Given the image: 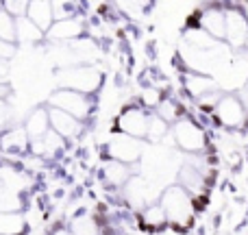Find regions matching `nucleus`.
Returning a JSON list of instances; mask_svg holds the SVG:
<instances>
[{
    "mask_svg": "<svg viewBox=\"0 0 248 235\" xmlns=\"http://www.w3.org/2000/svg\"><path fill=\"white\" fill-rule=\"evenodd\" d=\"M44 39V33L26 17H17L16 20V42L17 44H37Z\"/></svg>",
    "mask_w": 248,
    "mask_h": 235,
    "instance_id": "18",
    "label": "nucleus"
},
{
    "mask_svg": "<svg viewBox=\"0 0 248 235\" xmlns=\"http://www.w3.org/2000/svg\"><path fill=\"white\" fill-rule=\"evenodd\" d=\"M183 85H185V92H187L192 98H201V96L207 94V92L218 90V81H214L211 77H205V74H198V72L185 74Z\"/></svg>",
    "mask_w": 248,
    "mask_h": 235,
    "instance_id": "15",
    "label": "nucleus"
},
{
    "mask_svg": "<svg viewBox=\"0 0 248 235\" xmlns=\"http://www.w3.org/2000/svg\"><path fill=\"white\" fill-rule=\"evenodd\" d=\"M26 218L20 211H0V235H24Z\"/></svg>",
    "mask_w": 248,
    "mask_h": 235,
    "instance_id": "17",
    "label": "nucleus"
},
{
    "mask_svg": "<svg viewBox=\"0 0 248 235\" xmlns=\"http://www.w3.org/2000/svg\"><path fill=\"white\" fill-rule=\"evenodd\" d=\"M172 135V144L179 146L185 153H202L207 148V133L201 124H196L192 118H181L174 122L170 131Z\"/></svg>",
    "mask_w": 248,
    "mask_h": 235,
    "instance_id": "3",
    "label": "nucleus"
},
{
    "mask_svg": "<svg viewBox=\"0 0 248 235\" xmlns=\"http://www.w3.org/2000/svg\"><path fill=\"white\" fill-rule=\"evenodd\" d=\"M24 133L29 137V144L31 141H37L50 131V122H48V107H37L29 113L24 122Z\"/></svg>",
    "mask_w": 248,
    "mask_h": 235,
    "instance_id": "12",
    "label": "nucleus"
},
{
    "mask_svg": "<svg viewBox=\"0 0 248 235\" xmlns=\"http://www.w3.org/2000/svg\"><path fill=\"white\" fill-rule=\"evenodd\" d=\"M48 122H50V131H55L61 140H72L83 131V122L52 107H48Z\"/></svg>",
    "mask_w": 248,
    "mask_h": 235,
    "instance_id": "9",
    "label": "nucleus"
},
{
    "mask_svg": "<svg viewBox=\"0 0 248 235\" xmlns=\"http://www.w3.org/2000/svg\"><path fill=\"white\" fill-rule=\"evenodd\" d=\"M222 96H224V94L220 92V87H218V90L207 92V94H202L201 98H196V103H198V107L205 109V111H214L216 105L220 103V98H222Z\"/></svg>",
    "mask_w": 248,
    "mask_h": 235,
    "instance_id": "28",
    "label": "nucleus"
},
{
    "mask_svg": "<svg viewBox=\"0 0 248 235\" xmlns=\"http://www.w3.org/2000/svg\"><path fill=\"white\" fill-rule=\"evenodd\" d=\"M185 44H187L185 48H192V50H198V52H207V50L218 48V42H216L214 37H209V35L202 29H198V26H189V29L185 31Z\"/></svg>",
    "mask_w": 248,
    "mask_h": 235,
    "instance_id": "16",
    "label": "nucleus"
},
{
    "mask_svg": "<svg viewBox=\"0 0 248 235\" xmlns=\"http://www.w3.org/2000/svg\"><path fill=\"white\" fill-rule=\"evenodd\" d=\"M0 150L7 155H22L29 150V137H26L24 128H7L0 133Z\"/></svg>",
    "mask_w": 248,
    "mask_h": 235,
    "instance_id": "13",
    "label": "nucleus"
},
{
    "mask_svg": "<svg viewBox=\"0 0 248 235\" xmlns=\"http://www.w3.org/2000/svg\"><path fill=\"white\" fill-rule=\"evenodd\" d=\"M48 107L52 109H59V111L68 113V116L77 118L78 122H83V120L90 118L92 109H94V105H92V98L85 94H78V92H72V90H55L50 94V98H48Z\"/></svg>",
    "mask_w": 248,
    "mask_h": 235,
    "instance_id": "4",
    "label": "nucleus"
},
{
    "mask_svg": "<svg viewBox=\"0 0 248 235\" xmlns=\"http://www.w3.org/2000/svg\"><path fill=\"white\" fill-rule=\"evenodd\" d=\"M168 133H170L168 131V124L163 122L161 118H157L155 113L148 116V131H146V137H148L150 141H161Z\"/></svg>",
    "mask_w": 248,
    "mask_h": 235,
    "instance_id": "25",
    "label": "nucleus"
},
{
    "mask_svg": "<svg viewBox=\"0 0 248 235\" xmlns=\"http://www.w3.org/2000/svg\"><path fill=\"white\" fill-rule=\"evenodd\" d=\"M7 72H9V65H7V61H4V59H0V78H4V77H7Z\"/></svg>",
    "mask_w": 248,
    "mask_h": 235,
    "instance_id": "34",
    "label": "nucleus"
},
{
    "mask_svg": "<svg viewBox=\"0 0 248 235\" xmlns=\"http://www.w3.org/2000/svg\"><path fill=\"white\" fill-rule=\"evenodd\" d=\"M13 52H16V46H13V44H7V42H2V39H0V59L7 61L9 57H13Z\"/></svg>",
    "mask_w": 248,
    "mask_h": 235,
    "instance_id": "32",
    "label": "nucleus"
},
{
    "mask_svg": "<svg viewBox=\"0 0 248 235\" xmlns=\"http://www.w3.org/2000/svg\"><path fill=\"white\" fill-rule=\"evenodd\" d=\"M198 29H202L209 37H214L216 42L224 39V11L220 9H205L198 11Z\"/></svg>",
    "mask_w": 248,
    "mask_h": 235,
    "instance_id": "11",
    "label": "nucleus"
},
{
    "mask_svg": "<svg viewBox=\"0 0 248 235\" xmlns=\"http://www.w3.org/2000/svg\"><path fill=\"white\" fill-rule=\"evenodd\" d=\"M83 22L77 16L70 17V20H61V22H52V26L46 31L44 37L52 39V42H74V39L83 37Z\"/></svg>",
    "mask_w": 248,
    "mask_h": 235,
    "instance_id": "10",
    "label": "nucleus"
},
{
    "mask_svg": "<svg viewBox=\"0 0 248 235\" xmlns=\"http://www.w3.org/2000/svg\"><path fill=\"white\" fill-rule=\"evenodd\" d=\"M68 233L70 235H100V227H98V222H96L94 216L78 214L70 220Z\"/></svg>",
    "mask_w": 248,
    "mask_h": 235,
    "instance_id": "19",
    "label": "nucleus"
},
{
    "mask_svg": "<svg viewBox=\"0 0 248 235\" xmlns=\"http://www.w3.org/2000/svg\"><path fill=\"white\" fill-rule=\"evenodd\" d=\"M141 220H144L146 227L155 229V231H159V229H163L168 224L166 214H163V209H161V205H159V203H153V205L146 207L144 214H141Z\"/></svg>",
    "mask_w": 248,
    "mask_h": 235,
    "instance_id": "23",
    "label": "nucleus"
},
{
    "mask_svg": "<svg viewBox=\"0 0 248 235\" xmlns=\"http://www.w3.org/2000/svg\"><path fill=\"white\" fill-rule=\"evenodd\" d=\"M26 20H31L44 35L52 26V9L48 0H33L26 7Z\"/></svg>",
    "mask_w": 248,
    "mask_h": 235,
    "instance_id": "14",
    "label": "nucleus"
},
{
    "mask_svg": "<svg viewBox=\"0 0 248 235\" xmlns=\"http://www.w3.org/2000/svg\"><path fill=\"white\" fill-rule=\"evenodd\" d=\"M244 46L248 48V31H246V39H244Z\"/></svg>",
    "mask_w": 248,
    "mask_h": 235,
    "instance_id": "37",
    "label": "nucleus"
},
{
    "mask_svg": "<svg viewBox=\"0 0 248 235\" xmlns=\"http://www.w3.org/2000/svg\"><path fill=\"white\" fill-rule=\"evenodd\" d=\"M52 235H70V233H68V229H57Z\"/></svg>",
    "mask_w": 248,
    "mask_h": 235,
    "instance_id": "36",
    "label": "nucleus"
},
{
    "mask_svg": "<svg viewBox=\"0 0 248 235\" xmlns=\"http://www.w3.org/2000/svg\"><path fill=\"white\" fill-rule=\"evenodd\" d=\"M214 113H216V120L227 128H240L244 126L248 120L246 109L242 107V103L237 100L235 94H224L220 98V103L216 105Z\"/></svg>",
    "mask_w": 248,
    "mask_h": 235,
    "instance_id": "5",
    "label": "nucleus"
},
{
    "mask_svg": "<svg viewBox=\"0 0 248 235\" xmlns=\"http://www.w3.org/2000/svg\"><path fill=\"white\" fill-rule=\"evenodd\" d=\"M107 150L113 161H120L124 166H128V163H135L137 159L141 157V153H144V141L126 137V135H122V133H116V135L111 137V141H109Z\"/></svg>",
    "mask_w": 248,
    "mask_h": 235,
    "instance_id": "7",
    "label": "nucleus"
},
{
    "mask_svg": "<svg viewBox=\"0 0 248 235\" xmlns=\"http://www.w3.org/2000/svg\"><path fill=\"white\" fill-rule=\"evenodd\" d=\"M159 205H161L170 227L185 229L192 224L194 203H192V196H189L181 185H170V188L161 194V203H159Z\"/></svg>",
    "mask_w": 248,
    "mask_h": 235,
    "instance_id": "1",
    "label": "nucleus"
},
{
    "mask_svg": "<svg viewBox=\"0 0 248 235\" xmlns=\"http://www.w3.org/2000/svg\"><path fill=\"white\" fill-rule=\"evenodd\" d=\"M103 174H105V179H107L109 185H124L128 179H131V166H124L120 161L109 159V161H105V166H103Z\"/></svg>",
    "mask_w": 248,
    "mask_h": 235,
    "instance_id": "20",
    "label": "nucleus"
},
{
    "mask_svg": "<svg viewBox=\"0 0 248 235\" xmlns=\"http://www.w3.org/2000/svg\"><path fill=\"white\" fill-rule=\"evenodd\" d=\"M118 7H122V9H128V16L131 17H141L144 16V11H140V9H144L146 4H141V2H120Z\"/></svg>",
    "mask_w": 248,
    "mask_h": 235,
    "instance_id": "31",
    "label": "nucleus"
},
{
    "mask_svg": "<svg viewBox=\"0 0 248 235\" xmlns=\"http://www.w3.org/2000/svg\"><path fill=\"white\" fill-rule=\"evenodd\" d=\"M161 90H157V87H144V92H141V105L144 107H157L159 103H161Z\"/></svg>",
    "mask_w": 248,
    "mask_h": 235,
    "instance_id": "29",
    "label": "nucleus"
},
{
    "mask_svg": "<svg viewBox=\"0 0 248 235\" xmlns=\"http://www.w3.org/2000/svg\"><path fill=\"white\" fill-rule=\"evenodd\" d=\"M9 122H11V109H9V105L4 100H0V133L7 131Z\"/></svg>",
    "mask_w": 248,
    "mask_h": 235,
    "instance_id": "30",
    "label": "nucleus"
},
{
    "mask_svg": "<svg viewBox=\"0 0 248 235\" xmlns=\"http://www.w3.org/2000/svg\"><path fill=\"white\" fill-rule=\"evenodd\" d=\"M148 116L146 109L141 107H126L118 116V131L133 140H146V131H148Z\"/></svg>",
    "mask_w": 248,
    "mask_h": 235,
    "instance_id": "6",
    "label": "nucleus"
},
{
    "mask_svg": "<svg viewBox=\"0 0 248 235\" xmlns=\"http://www.w3.org/2000/svg\"><path fill=\"white\" fill-rule=\"evenodd\" d=\"M248 31V17L240 9H229L224 11V39L231 44L233 48H242L246 39Z\"/></svg>",
    "mask_w": 248,
    "mask_h": 235,
    "instance_id": "8",
    "label": "nucleus"
},
{
    "mask_svg": "<svg viewBox=\"0 0 248 235\" xmlns=\"http://www.w3.org/2000/svg\"><path fill=\"white\" fill-rule=\"evenodd\" d=\"M126 198L135 205H146V201L150 198V192H148V183L140 176H131L126 181Z\"/></svg>",
    "mask_w": 248,
    "mask_h": 235,
    "instance_id": "21",
    "label": "nucleus"
},
{
    "mask_svg": "<svg viewBox=\"0 0 248 235\" xmlns=\"http://www.w3.org/2000/svg\"><path fill=\"white\" fill-rule=\"evenodd\" d=\"M0 39L7 44H16V20L2 9V2H0Z\"/></svg>",
    "mask_w": 248,
    "mask_h": 235,
    "instance_id": "24",
    "label": "nucleus"
},
{
    "mask_svg": "<svg viewBox=\"0 0 248 235\" xmlns=\"http://www.w3.org/2000/svg\"><path fill=\"white\" fill-rule=\"evenodd\" d=\"M9 94V85L4 81H0V100H4V96Z\"/></svg>",
    "mask_w": 248,
    "mask_h": 235,
    "instance_id": "35",
    "label": "nucleus"
},
{
    "mask_svg": "<svg viewBox=\"0 0 248 235\" xmlns=\"http://www.w3.org/2000/svg\"><path fill=\"white\" fill-rule=\"evenodd\" d=\"M57 83L61 85V90H72L78 92V94L90 96L92 92H96L100 87L103 74L94 65H68V68H61L57 72Z\"/></svg>",
    "mask_w": 248,
    "mask_h": 235,
    "instance_id": "2",
    "label": "nucleus"
},
{
    "mask_svg": "<svg viewBox=\"0 0 248 235\" xmlns=\"http://www.w3.org/2000/svg\"><path fill=\"white\" fill-rule=\"evenodd\" d=\"M52 9V22H61V20H70L74 17V4L70 2H50Z\"/></svg>",
    "mask_w": 248,
    "mask_h": 235,
    "instance_id": "26",
    "label": "nucleus"
},
{
    "mask_svg": "<svg viewBox=\"0 0 248 235\" xmlns=\"http://www.w3.org/2000/svg\"><path fill=\"white\" fill-rule=\"evenodd\" d=\"M155 109H157L155 116L161 118L168 126L174 124L176 120H181V105H179V100H174V98H161V103H159Z\"/></svg>",
    "mask_w": 248,
    "mask_h": 235,
    "instance_id": "22",
    "label": "nucleus"
},
{
    "mask_svg": "<svg viewBox=\"0 0 248 235\" xmlns=\"http://www.w3.org/2000/svg\"><path fill=\"white\" fill-rule=\"evenodd\" d=\"M26 7H29L26 0H4L2 2V9L13 17V20H17V17H26Z\"/></svg>",
    "mask_w": 248,
    "mask_h": 235,
    "instance_id": "27",
    "label": "nucleus"
},
{
    "mask_svg": "<svg viewBox=\"0 0 248 235\" xmlns=\"http://www.w3.org/2000/svg\"><path fill=\"white\" fill-rule=\"evenodd\" d=\"M237 100H240L242 107H244V109H246V113H248V81L240 87V94H237Z\"/></svg>",
    "mask_w": 248,
    "mask_h": 235,
    "instance_id": "33",
    "label": "nucleus"
}]
</instances>
